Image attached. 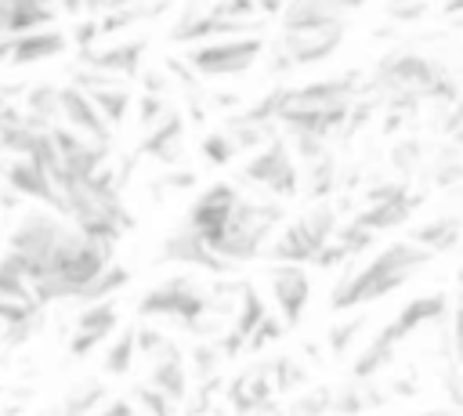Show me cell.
<instances>
[{
	"mask_svg": "<svg viewBox=\"0 0 463 416\" xmlns=\"http://www.w3.org/2000/svg\"><path fill=\"white\" fill-rule=\"evenodd\" d=\"M434 253H427L423 246H416L412 239H398L391 246H383L376 257H369L362 268H351L340 286L333 289L329 304L333 311H351V307H365L387 293H394L398 286H405L423 264H430Z\"/></svg>",
	"mask_w": 463,
	"mask_h": 416,
	"instance_id": "1",
	"label": "cell"
},
{
	"mask_svg": "<svg viewBox=\"0 0 463 416\" xmlns=\"http://www.w3.org/2000/svg\"><path fill=\"white\" fill-rule=\"evenodd\" d=\"M137 402H141V409H145L148 416H174V402H170L166 394H159L152 383L137 387Z\"/></svg>",
	"mask_w": 463,
	"mask_h": 416,
	"instance_id": "24",
	"label": "cell"
},
{
	"mask_svg": "<svg viewBox=\"0 0 463 416\" xmlns=\"http://www.w3.org/2000/svg\"><path fill=\"white\" fill-rule=\"evenodd\" d=\"M347 7L344 4H286L279 11V33H297V29H311V25H322V22H333V18H344Z\"/></svg>",
	"mask_w": 463,
	"mask_h": 416,
	"instance_id": "19",
	"label": "cell"
},
{
	"mask_svg": "<svg viewBox=\"0 0 463 416\" xmlns=\"http://www.w3.org/2000/svg\"><path fill=\"white\" fill-rule=\"evenodd\" d=\"M282 221V206L275 199H242L224 228V235L213 242V257L221 264L250 260L264 250V242L275 235V224Z\"/></svg>",
	"mask_w": 463,
	"mask_h": 416,
	"instance_id": "2",
	"label": "cell"
},
{
	"mask_svg": "<svg viewBox=\"0 0 463 416\" xmlns=\"http://www.w3.org/2000/svg\"><path fill=\"white\" fill-rule=\"evenodd\" d=\"M239 181H246L250 188H257L260 199H293L300 192V166H297L289 145L279 137V141H271L268 148L253 152L242 163Z\"/></svg>",
	"mask_w": 463,
	"mask_h": 416,
	"instance_id": "5",
	"label": "cell"
},
{
	"mask_svg": "<svg viewBox=\"0 0 463 416\" xmlns=\"http://www.w3.org/2000/svg\"><path fill=\"white\" fill-rule=\"evenodd\" d=\"M282 329H286V326H282L275 315H268V318L260 322V329L250 336V344H246V347H250V351H260V347H268L271 340H279V336H282Z\"/></svg>",
	"mask_w": 463,
	"mask_h": 416,
	"instance_id": "26",
	"label": "cell"
},
{
	"mask_svg": "<svg viewBox=\"0 0 463 416\" xmlns=\"http://www.w3.org/2000/svg\"><path fill=\"white\" fill-rule=\"evenodd\" d=\"M344 33H347V14L333 18V22H322V25H311V29L279 33V43H275V54H271V72H289V69H300V65L326 61L344 43Z\"/></svg>",
	"mask_w": 463,
	"mask_h": 416,
	"instance_id": "6",
	"label": "cell"
},
{
	"mask_svg": "<svg viewBox=\"0 0 463 416\" xmlns=\"http://www.w3.org/2000/svg\"><path fill=\"white\" fill-rule=\"evenodd\" d=\"M362 326H365L362 315H354V318H347V322H336V326L329 329V347H333V351H347V347L354 344V336L362 333Z\"/></svg>",
	"mask_w": 463,
	"mask_h": 416,
	"instance_id": "23",
	"label": "cell"
},
{
	"mask_svg": "<svg viewBox=\"0 0 463 416\" xmlns=\"http://www.w3.org/2000/svg\"><path fill=\"white\" fill-rule=\"evenodd\" d=\"M61 127L80 134V137H87V141H94V145H109L112 141V127L101 119L94 101L76 83L61 87Z\"/></svg>",
	"mask_w": 463,
	"mask_h": 416,
	"instance_id": "11",
	"label": "cell"
},
{
	"mask_svg": "<svg viewBox=\"0 0 463 416\" xmlns=\"http://www.w3.org/2000/svg\"><path fill=\"white\" fill-rule=\"evenodd\" d=\"M416 206H420V199L412 192H405L402 184H380V188L369 192L365 210H358L351 224L362 228V232H369V235H376V232H387V228L405 224Z\"/></svg>",
	"mask_w": 463,
	"mask_h": 416,
	"instance_id": "9",
	"label": "cell"
},
{
	"mask_svg": "<svg viewBox=\"0 0 463 416\" xmlns=\"http://www.w3.org/2000/svg\"><path fill=\"white\" fill-rule=\"evenodd\" d=\"M239 203H242L239 188L228 184V181H217V184H210V188H203L195 195V203L188 206L184 224L213 250V242L224 235V228H228V221H232V213H235Z\"/></svg>",
	"mask_w": 463,
	"mask_h": 416,
	"instance_id": "7",
	"label": "cell"
},
{
	"mask_svg": "<svg viewBox=\"0 0 463 416\" xmlns=\"http://www.w3.org/2000/svg\"><path fill=\"white\" fill-rule=\"evenodd\" d=\"M416 246H423L427 253H445L452 246H463V221L456 213H445V217H434L420 228H412L409 235Z\"/></svg>",
	"mask_w": 463,
	"mask_h": 416,
	"instance_id": "18",
	"label": "cell"
},
{
	"mask_svg": "<svg viewBox=\"0 0 463 416\" xmlns=\"http://www.w3.org/2000/svg\"><path fill=\"white\" fill-rule=\"evenodd\" d=\"M203 159L213 163V166H228L232 159H239V148L232 145V137L224 130H213L203 137Z\"/></svg>",
	"mask_w": 463,
	"mask_h": 416,
	"instance_id": "22",
	"label": "cell"
},
{
	"mask_svg": "<svg viewBox=\"0 0 463 416\" xmlns=\"http://www.w3.org/2000/svg\"><path fill=\"white\" fill-rule=\"evenodd\" d=\"M0 174H4V181H7V188L14 195H29V199H40V203H47V206L58 210L54 177L40 163H33V159H7V166Z\"/></svg>",
	"mask_w": 463,
	"mask_h": 416,
	"instance_id": "13",
	"label": "cell"
},
{
	"mask_svg": "<svg viewBox=\"0 0 463 416\" xmlns=\"http://www.w3.org/2000/svg\"><path fill=\"white\" fill-rule=\"evenodd\" d=\"M264 51V36L257 33H242V36H224V40H210L199 47H188L181 54V61L195 72V76H210V80H228V76H242Z\"/></svg>",
	"mask_w": 463,
	"mask_h": 416,
	"instance_id": "3",
	"label": "cell"
},
{
	"mask_svg": "<svg viewBox=\"0 0 463 416\" xmlns=\"http://www.w3.org/2000/svg\"><path fill=\"white\" fill-rule=\"evenodd\" d=\"M420 152H423V148H420V141L405 137V141H398V145L391 148V163H394L398 170H405V174H409V170H416V166H420Z\"/></svg>",
	"mask_w": 463,
	"mask_h": 416,
	"instance_id": "25",
	"label": "cell"
},
{
	"mask_svg": "<svg viewBox=\"0 0 463 416\" xmlns=\"http://www.w3.org/2000/svg\"><path fill=\"white\" fill-rule=\"evenodd\" d=\"M163 257H166V260H184V264H195V268H210V271H224V268H228V264H221V260L213 257V250H210L188 224L177 228L174 235H166Z\"/></svg>",
	"mask_w": 463,
	"mask_h": 416,
	"instance_id": "17",
	"label": "cell"
},
{
	"mask_svg": "<svg viewBox=\"0 0 463 416\" xmlns=\"http://www.w3.org/2000/svg\"><path fill=\"white\" fill-rule=\"evenodd\" d=\"M181 148H184V116L181 112H170L163 123H156L145 141H141V156H152L159 163H177L181 159Z\"/></svg>",
	"mask_w": 463,
	"mask_h": 416,
	"instance_id": "16",
	"label": "cell"
},
{
	"mask_svg": "<svg viewBox=\"0 0 463 416\" xmlns=\"http://www.w3.org/2000/svg\"><path fill=\"white\" fill-rule=\"evenodd\" d=\"M72 43V36L58 25L51 29H36V33H25L18 40H11V54H7V65H36V61H47V58H58L65 54V47Z\"/></svg>",
	"mask_w": 463,
	"mask_h": 416,
	"instance_id": "14",
	"label": "cell"
},
{
	"mask_svg": "<svg viewBox=\"0 0 463 416\" xmlns=\"http://www.w3.org/2000/svg\"><path fill=\"white\" fill-rule=\"evenodd\" d=\"M141 51H145L141 40H127V43H112V47H94V51H87V54H80V58H83V65L94 69V72H105V76H112V80H127V76L137 72Z\"/></svg>",
	"mask_w": 463,
	"mask_h": 416,
	"instance_id": "15",
	"label": "cell"
},
{
	"mask_svg": "<svg viewBox=\"0 0 463 416\" xmlns=\"http://www.w3.org/2000/svg\"><path fill=\"white\" fill-rule=\"evenodd\" d=\"M119 315H116V304L105 300V304H90V307H80L76 318H72V340H69V355L72 358H83L90 355L98 344H105L116 329Z\"/></svg>",
	"mask_w": 463,
	"mask_h": 416,
	"instance_id": "12",
	"label": "cell"
},
{
	"mask_svg": "<svg viewBox=\"0 0 463 416\" xmlns=\"http://www.w3.org/2000/svg\"><path fill=\"white\" fill-rule=\"evenodd\" d=\"M336 210L326 203H315L304 217H297L289 228H282V235L275 239L271 253L279 264H304V260H318V253L336 239Z\"/></svg>",
	"mask_w": 463,
	"mask_h": 416,
	"instance_id": "4",
	"label": "cell"
},
{
	"mask_svg": "<svg viewBox=\"0 0 463 416\" xmlns=\"http://www.w3.org/2000/svg\"><path fill=\"white\" fill-rule=\"evenodd\" d=\"M134 355H137V329H123L109 347H105V355H101V365H105V373H112V376H123L127 369H130V362H134Z\"/></svg>",
	"mask_w": 463,
	"mask_h": 416,
	"instance_id": "21",
	"label": "cell"
},
{
	"mask_svg": "<svg viewBox=\"0 0 463 416\" xmlns=\"http://www.w3.org/2000/svg\"><path fill=\"white\" fill-rule=\"evenodd\" d=\"M7 54H11V40L0 36V61H7Z\"/></svg>",
	"mask_w": 463,
	"mask_h": 416,
	"instance_id": "28",
	"label": "cell"
},
{
	"mask_svg": "<svg viewBox=\"0 0 463 416\" xmlns=\"http://www.w3.org/2000/svg\"><path fill=\"white\" fill-rule=\"evenodd\" d=\"M148 383H152L159 394H166V398L177 405V402L184 398V391H188V369H184V358H181V351H170V355L156 358Z\"/></svg>",
	"mask_w": 463,
	"mask_h": 416,
	"instance_id": "20",
	"label": "cell"
},
{
	"mask_svg": "<svg viewBox=\"0 0 463 416\" xmlns=\"http://www.w3.org/2000/svg\"><path fill=\"white\" fill-rule=\"evenodd\" d=\"M391 14L394 18H423V7L420 4H412V7H391Z\"/></svg>",
	"mask_w": 463,
	"mask_h": 416,
	"instance_id": "27",
	"label": "cell"
},
{
	"mask_svg": "<svg viewBox=\"0 0 463 416\" xmlns=\"http://www.w3.org/2000/svg\"><path fill=\"white\" fill-rule=\"evenodd\" d=\"M268 286H271L275 307L282 315V326H297L304 307H307V297H311V279L304 275V268L300 264H275L268 275Z\"/></svg>",
	"mask_w": 463,
	"mask_h": 416,
	"instance_id": "10",
	"label": "cell"
},
{
	"mask_svg": "<svg viewBox=\"0 0 463 416\" xmlns=\"http://www.w3.org/2000/svg\"><path fill=\"white\" fill-rule=\"evenodd\" d=\"M449 311H452V307H449V293H420V297H412L405 307H398V315H391V322H387L373 340L394 351V347H398L402 340H409L412 333L445 322Z\"/></svg>",
	"mask_w": 463,
	"mask_h": 416,
	"instance_id": "8",
	"label": "cell"
}]
</instances>
